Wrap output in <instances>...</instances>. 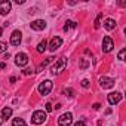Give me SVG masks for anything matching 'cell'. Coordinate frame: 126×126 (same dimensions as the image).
I'll list each match as a JSON object with an SVG mask.
<instances>
[{
  "mask_svg": "<svg viewBox=\"0 0 126 126\" xmlns=\"http://www.w3.org/2000/svg\"><path fill=\"white\" fill-rule=\"evenodd\" d=\"M88 65H89V61H88V59H80V68H82V70H85Z\"/></svg>",
  "mask_w": 126,
  "mask_h": 126,
  "instance_id": "obj_20",
  "label": "cell"
},
{
  "mask_svg": "<svg viewBox=\"0 0 126 126\" xmlns=\"http://www.w3.org/2000/svg\"><path fill=\"white\" fill-rule=\"evenodd\" d=\"M46 47H47V42H46V40H42V42L37 45V52L43 53V52L46 50Z\"/></svg>",
  "mask_w": 126,
  "mask_h": 126,
  "instance_id": "obj_15",
  "label": "cell"
},
{
  "mask_svg": "<svg viewBox=\"0 0 126 126\" xmlns=\"http://www.w3.org/2000/svg\"><path fill=\"white\" fill-rule=\"evenodd\" d=\"M99 86H101L102 89H110V88H113V86H114V80H113V79H110V77L102 76V77L99 79Z\"/></svg>",
  "mask_w": 126,
  "mask_h": 126,
  "instance_id": "obj_8",
  "label": "cell"
},
{
  "mask_svg": "<svg viewBox=\"0 0 126 126\" xmlns=\"http://www.w3.org/2000/svg\"><path fill=\"white\" fill-rule=\"evenodd\" d=\"M2 31H3V30H2V27H0V36H2Z\"/></svg>",
  "mask_w": 126,
  "mask_h": 126,
  "instance_id": "obj_31",
  "label": "cell"
},
{
  "mask_svg": "<svg viewBox=\"0 0 126 126\" xmlns=\"http://www.w3.org/2000/svg\"><path fill=\"white\" fill-rule=\"evenodd\" d=\"M11 116H12V108H11V107H5V108L2 110V119H3V120H8Z\"/></svg>",
  "mask_w": 126,
  "mask_h": 126,
  "instance_id": "obj_14",
  "label": "cell"
},
{
  "mask_svg": "<svg viewBox=\"0 0 126 126\" xmlns=\"http://www.w3.org/2000/svg\"><path fill=\"white\" fill-rule=\"evenodd\" d=\"M61 45H62V39H61V37H53V39L50 40V43H49V49H50L52 52H55L58 47H61Z\"/></svg>",
  "mask_w": 126,
  "mask_h": 126,
  "instance_id": "obj_12",
  "label": "cell"
},
{
  "mask_svg": "<svg viewBox=\"0 0 126 126\" xmlns=\"http://www.w3.org/2000/svg\"><path fill=\"white\" fill-rule=\"evenodd\" d=\"M101 18H102V14H99V15L96 16V19H95V24H94V27H95L96 30L101 27Z\"/></svg>",
  "mask_w": 126,
  "mask_h": 126,
  "instance_id": "obj_18",
  "label": "cell"
},
{
  "mask_svg": "<svg viewBox=\"0 0 126 126\" xmlns=\"http://www.w3.org/2000/svg\"><path fill=\"white\" fill-rule=\"evenodd\" d=\"M0 68H6V64H5V62H2V64H0Z\"/></svg>",
  "mask_w": 126,
  "mask_h": 126,
  "instance_id": "obj_30",
  "label": "cell"
},
{
  "mask_svg": "<svg viewBox=\"0 0 126 126\" xmlns=\"http://www.w3.org/2000/svg\"><path fill=\"white\" fill-rule=\"evenodd\" d=\"M74 126H86V125H85V122H83V120H80V122H77Z\"/></svg>",
  "mask_w": 126,
  "mask_h": 126,
  "instance_id": "obj_26",
  "label": "cell"
},
{
  "mask_svg": "<svg viewBox=\"0 0 126 126\" xmlns=\"http://www.w3.org/2000/svg\"><path fill=\"white\" fill-rule=\"evenodd\" d=\"M30 25H31V30H34V31H42V30L46 28V22H45L43 19H36V21H33Z\"/></svg>",
  "mask_w": 126,
  "mask_h": 126,
  "instance_id": "obj_10",
  "label": "cell"
},
{
  "mask_svg": "<svg viewBox=\"0 0 126 126\" xmlns=\"http://www.w3.org/2000/svg\"><path fill=\"white\" fill-rule=\"evenodd\" d=\"M67 67V58H59L55 64L52 65V74L58 76L61 71H64V68Z\"/></svg>",
  "mask_w": 126,
  "mask_h": 126,
  "instance_id": "obj_1",
  "label": "cell"
},
{
  "mask_svg": "<svg viewBox=\"0 0 126 126\" xmlns=\"http://www.w3.org/2000/svg\"><path fill=\"white\" fill-rule=\"evenodd\" d=\"M113 47H114V43H113L111 37H110V36H105L104 40H102V50H104L105 53H108V52L113 50Z\"/></svg>",
  "mask_w": 126,
  "mask_h": 126,
  "instance_id": "obj_5",
  "label": "cell"
},
{
  "mask_svg": "<svg viewBox=\"0 0 126 126\" xmlns=\"http://www.w3.org/2000/svg\"><path fill=\"white\" fill-rule=\"evenodd\" d=\"M64 94H65V95H68V96H73V95H74V91H73V89H65V91H64Z\"/></svg>",
  "mask_w": 126,
  "mask_h": 126,
  "instance_id": "obj_23",
  "label": "cell"
},
{
  "mask_svg": "<svg viewBox=\"0 0 126 126\" xmlns=\"http://www.w3.org/2000/svg\"><path fill=\"white\" fill-rule=\"evenodd\" d=\"M46 113L45 111H42V110H37V111H34L33 113V116H31V123H34V125H42L43 122H46Z\"/></svg>",
  "mask_w": 126,
  "mask_h": 126,
  "instance_id": "obj_2",
  "label": "cell"
},
{
  "mask_svg": "<svg viewBox=\"0 0 126 126\" xmlns=\"http://www.w3.org/2000/svg\"><path fill=\"white\" fill-rule=\"evenodd\" d=\"M125 53H126V49H122V50L119 52V59H120V61H123V58H125Z\"/></svg>",
  "mask_w": 126,
  "mask_h": 126,
  "instance_id": "obj_22",
  "label": "cell"
},
{
  "mask_svg": "<svg viewBox=\"0 0 126 126\" xmlns=\"http://www.w3.org/2000/svg\"><path fill=\"white\" fill-rule=\"evenodd\" d=\"M12 126H27V123H25L22 119L18 117V119H14V120H12Z\"/></svg>",
  "mask_w": 126,
  "mask_h": 126,
  "instance_id": "obj_17",
  "label": "cell"
},
{
  "mask_svg": "<svg viewBox=\"0 0 126 126\" xmlns=\"http://www.w3.org/2000/svg\"><path fill=\"white\" fill-rule=\"evenodd\" d=\"M2 122H3V119H2V117H0V125H2Z\"/></svg>",
  "mask_w": 126,
  "mask_h": 126,
  "instance_id": "obj_32",
  "label": "cell"
},
{
  "mask_svg": "<svg viewBox=\"0 0 126 126\" xmlns=\"http://www.w3.org/2000/svg\"><path fill=\"white\" fill-rule=\"evenodd\" d=\"M6 47H8V46H6V43H3V42H0V53H3V52L6 50Z\"/></svg>",
  "mask_w": 126,
  "mask_h": 126,
  "instance_id": "obj_21",
  "label": "cell"
},
{
  "mask_svg": "<svg viewBox=\"0 0 126 126\" xmlns=\"http://www.w3.org/2000/svg\"><path fill=\"white\" fill-rule=\"evenodd\" d=\"M71 123H73V114L71 113H64L58 119V125L59 126H70Z\"/></svg>",
  "mask_w": 126,
  "mask_h": 126,
  "instance_id": "obj_3",
  "label": "cell"
},
{
  "mask_svg": "<svg viewBox=\"0 0 126 126\" xmlns=\"http://www.w3.org/2000/svg\"><path fill=\"white\" fill-rule=\"evenodd\" d=\"M45 107H46V111H47V113H50V111L53 110V107H52V104H50V102H47Z\"/></svg>",
  "mask_w": 126,
  "mask_h": 126,
  "instance_id": "obj_25",
  "label": "cell"
},
{
  "mask_svg": "<svg viewBox=\"0 0 126 126\" xmlns=\"http://www.w3.org/2000/svg\"><path fill=\"white\" fill-rule=\"evenodd\" d=\"M52 61H53V58H52V56H49V58H46V61L43 62V64H40V65H39V70H42V68H45V67H46V65L49 64V62H52Z\"/></svg>",
  "mask_w": 126,
  "mask_h": 126,
  "instance_id": "obj_19",
  "label": "cell"
},
{
  "mask_svg": "<svg viewBox=\"0 0 126 126\" xmlns=\"http://www.w3.org/2000/svg\"><path fill=\"white\" fill-rule=\"evenodd\" d=\"M76 27H77V24L74 21H67L65 25H64V31H68L70 28H76Z\"/></svg>",
  "mask_w": 126,
  "mask_h": 126,
  "instance_id": "obj_16",
  "label": "cell"
},
{
  "mask_svg": "<svg viewBox=\"0 0 126 126\" xmlns=\"http://www.w3.org/2000/svg\"><path fill=\"white\" fill-rule=\"evenodd\" d=\"M16 82V77H11V83H15Z\"/></svg>",
  "mask_w": 126,
  "mask_h": 126,
  "instance_id": "obj_29",
  "label": "cell"
},
{
  "mask_svg": "<svg viewBox=\"0 0 126 126\" xmlns=\"http://www.w3.org/2000/svg\"><path fill=\"white\" fill-rule=\"evenodd\" d=\"M114 27H116V21L114 19H111V18H108V19H105V24H104V28L105 30H114Z\"/></svg>",
  "mask_w": 126,
  "mask_h": 126,
  "instance_id": "obj_13",
  "label": "cell"
},
{
  "mask_svg": "<svg viewBox=\"0 0 126 126\" xmlns=\"http://www.w3.org/2000/svg\"><path fill=\"white\" fill-rule=\"evenodd\" d=\"M21 40H22V33L19 30H15L12 33V36H11V45L12 46H19Z\"/></svg>",
  "mask_w": 126,
  "mask_h": 126,
  "instance_id": "obj_6",
  "label": "cell"
},
{
  "mask_svg": "<svg viewBox=\"0 0 126 126\" xmlns=\"http://www.w3.org/2000/svg\"><path fill=\"white\" fill-rule=\"evenodd\" d=\"M11 8H12V5L9 0H2L0 2V15H8L11 12Z\"/></svg>",
  "mask_w": 126,
  "mask_h": 126,
  "instance_id": "obj_9",
  "label": "cell"
},
{
  "mask_svg": "<svg viewBox=\"0 0 126 126\" xmlns=\"http://www.w3.org/2000/svg\"><path fill=\"white\" fill-rule=\"evenodd\" d=\"M120 101H122V94L120 92H111V94H108V102L111 105H116Z\"/></svg>",
  "mask_w": 126,
  "mask_h": 126,
  "instance_id": "obj_11",
  "label": "cell"
},
{
  "mask_svg": "<svg viewBox=\"0 0 126 126\" xmlns=\"http://www.w3.org/2000/svg\"><path fill=\"white\" fill-rule=\"evenodd\" d=\"M22 73H24L25 76H28V74H31V70H30V68H27V70H24Z\"/></svg>",
  "mask_w": 126,
  "mask_h": 126,
  "instance_id": "obj_27",
  "label": "cell"
},
{
  "mask_svg": "<svg viewBox=\"0 0 126 126\" xmlns=\"http://www.w3.org/2000/svg\"><path fill=\"white\" fill-rule=\"evenodd\" d=\"M82 86H83L85 89H88V88H89V80H86V79L82 80Z\"/></svg>",
  "mask_w": 126,
  "mask_h": 126,
  "instance_id": "obj_24",
  "label": "cell"
},
{
  "mask_svg": "<svg viewBox=\"0 0 126 126\" xmlns=\"http://www.w3.org/2000/svg\"><path fill=\"white\" fill-rule=\"evenodd\" d=\"M92 107H94V110H99V107H101V104H98V102H96V104H94Z\"/></svg>",
  "mask_w": 126,
  "mask_h": 126,
  "instance_id": "obj_28",
  "label": "cell"
},
{
  "mask_svg": "<svg viewBox=\"0 0 126 126\" xmlns=\"http://www.w3.org/2000/svg\"><path fill=\"white\" fill-rule=\"evenodd\" d=\"M52 91V82L50 80H45L43 83L39 85V94L40 95H49V92Z\"/></svg>",
  "mask_w": 126,
  "mask_h": 126,
  "instance_id": "obj_4",
  "label": "cell"
},
{
  "mask_svg": "<svg viewBox=\"0 0 126 126\" xmlns=\"http://www.w3.org/2000/svg\"><path fill=\"white\" fill-rule=\"evenodd\" d=\"M16 59H15V64L18 65V67H24V65H27L28 64V56H27V53H18L16 56H15Z\"/></svg>",
  "mask_w": 126,
  "mask_h": 126,
  "instance_id": "obj_7",
  "label": "cell"
}]
</instances>
